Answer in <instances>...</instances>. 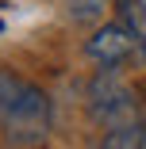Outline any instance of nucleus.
<instances>
[{
  "label": "nucleus",
  "instance_id": "39448f33",
  "mask_svg": "<svg viewBox=\"0 0 146 149\" xmlns=\"http://www.w3.org/2000/svg\"><path fill=\"white\" fill-rule=\"evenodd\" d=\"M115 12L135 31V38H138V46L146 54V0H115Z\"/></svg>",
  "mask_w": 146,
  "mask_h": 149
},
{
  "label": "nucleus",
  "instance_id": "423d86ee",
  "mask_svg": "<svg viewBox=\"0 0 146 149\" xmlns=\"http://www.w3.org/2000/svg\"><path fill=\"white\" fill-rule=\"evenodd\" d=\"M108 12V0H66V15L73 23H96Z\"/></svg>",
  "mask_w": 146,
  "mask_h": 149
},
{
  "label": "nucleus",
  "instance_id": "f257e3e1",
  "mask_svg": "<svg viewBox=\"0 0 146 149\" xmlns=\"http://www.w3.org/2000/svg\"><path fill=\"white\" fill-rule=\"evenodd\" d=\"M0 134L8 149H42L50 138L46 92L12 69H0Z\"/></svg>",
  "mask_w": 146,
  "mask_h": 149
},
{
  "label": "nucleus",
  "instance_id": "7ed1b4c3",
  "mask_svg": "<svg viewBox=\"0 0 146 149\" xmlns=\"http://www.w3.org/2000/svg\"><path fill=\"white\" fill-rule=\"evenodd\" d=\"M85 54H89L96 65H123L127 57L142 54V46H138V38H135L131 27H127L123 19H115V23H104L100 31L85 42ZM142 57H146V54H142Z\"/></svg>",
  "mask_w": 146,
  "mask_h": 149
},
{
  "label": "nucleus",
  "instance_id": "20e7f679",
  "mask_svg": "<svg viewBox=\"0 0 146 149\" xmlns=\"http://www.w3.org/2000/svg\"><path fill=\"white\" fill-rule=\"evenodd\" d=\"M146 145V118H135V123L111 126L100 138V149H142Z\"/></svg>",
  "mask_w": 146,
  "mask_h": 149
},
{
  "label": "nucleus",
  "instance_id": "0eeeda50",
  "mask_svg": "<svg viewBox=\"0 0 146 149\" xmlns=\"http://www.w3.org/2000/svg\"><path fill=\"white\" fill-rule=\"evenodd\" d=\"M142 149H146V145H142Z\"/></svg>",
  "mask_w": 146,
  "mask_h": 149
},
{
  "label": "nucleus",
  "instance_id": "f03ea898",
  "mask_svg": "<svg viewBox=\"0 0 146 149\" xmlns=\"http://www.w3.org/2000/svg\"><path fill=\"white\" fill-rule=\"evenodd\" d=\"M89 115L104 130L142 118V107H138V100L131 92V84L119 77V65H104L89 80Z\"/></svg>",
  "mask_w": 146,
  "mask_h": 149
}]
</instances>
